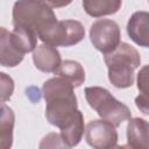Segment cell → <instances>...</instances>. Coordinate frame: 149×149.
I'll use <instances>...</instances> for the list:
<instances>
[{
    "label": "cell",
    "mask_w": 149,
    "mask_h": 149,
    "mask_svg": "<svg viewBox=\"0 0 149 149\" xmlns=\"http://www.w3.org/2000/svg\"><path fill=\"white\" fill-rule=\"evenodd\" d=\"M85 37L84 26L76 20L57 21L48 31L42 34L38 38L48 45L71 47L79 43Z\"/></svg>",
    "instance_id": "cell-5"
},
{
    "label": "cell",
    "mask_w": 149,
    "mask_h": 149,
    "mask_svg": "<svg viewBox=\"0 0 149 149\" xmlns=\"http://www.w3.org/2000/svg\"><path fill=\"white\" fill-rule=\"evenodd\" d=\"M33 62L42 72H56V70L62 64L61 54L58 50L48 44H40L33 52Z\"/></svg>",
    "instance_id": "cell-9"
},
{
    "label": "cell",
    "mask_w": 149,
    "mask_h": 149,
    "mask_svg": "<svg viewBox=\"0 0 149 149\" xmlns=\"http://www.w3.org/2000/svg\"><path fill=\"white\" fill-rule=\"evenodd\" d=\"M127 144L132 149H149V122L134 118L127 125Z\"/></svg>",
    "instance_id": "cell-10"
},
{
    "label": "cell",
    "mask_w": 149,
    "mask_h": 149,
    "mask_svg": "<svg viewBox=\"0 0 149 149\" xmlns=\"http://www.w3.org/2000/svg\"><path fill=\"white\" fill-rule=\"evenodd\" d=\"M104 59L108 69V79L113 86L127 88L134 84L135 70L141 64V56L134 47L121 42L114 51L106 54Z\"/></svg>",
    "instance_id": "cell-2"
},
{
    "label": "cell",
    "mask_w": 149,
    "mask_h": 149,
    "mask_svg": "<svg viewBox=\"0 0 149 149\" xmlns=\"http://www.w3.org/2000/svg\"><path fill=\"white\" fill-rule=\"evenodd\" d=\"M10 38L17 50L23 55L30 51L34 52V50L37 48L36 34L26 28L14 27V29L10 31Z\"/></svg>",
    "instance_id": "cell-16"
},
{
    "label": "cell",
    "mask_w": 149,
    "mask_h": 149,
    "mask_svg": "<svg viewBox=\"0 0 149 149\" xmlns=\"http://www.w3.org/2000/svg\"><path fill=\"white\" fill-rule=\"evenodd\" d=\"M85 98L88 105L98 113L101 120H106L120 126L123 121L130 120L132 113L128 106L115 99L111 92L100 86H90L85 88Z\"/></svg>",
    "instance_id": "cell-4"
},
{
    "label": "cell",
    "mask_w": 149,
    "mask_h": 149,
    "mask_svg": "<svg viewBox=\"0 0 149 149\" xmlns=\"http://www.w3.org/2000/svg\"><path fill=\"white\" fill-rule=\"evenodd\" d=\"M136 84L140 94L135 98V105L142 113L149 114V64L140 69Z\"/></svg>",
    "instance_id": "cell-17"
},
{
    "label": "cell",
    "mask_w": 149,
    "mask_h": 149,
    "mask_svg": "<svg viewBox=\"0 0 149 149\" xmlns=\"http://www.w3.org/2000/svg\"><path fill=\"white\" fill-rule=\"evenodd\" d=\"M84 135V116L80 111H78L74 118L61 129V136L64 142L71 148L77 146Z\"/></svg>",
    "instance_id": "cell-14"
},
{
    "label": "cell",
    "mask_w": 149,
    "mask_h": 149,
    "mask_svg": "<svg viewBox=\"0 0 149 149\" xmlns=\"http://www.w3.org/2000/svg\"><path fill=\"white\" fill-rule=\"evenodd\" d=\"M1 92H2V104L8 100L14 91V81L10 77H8L6 73L1 72Z\"/></svg>",
    "instance_id": "cell-19"
},
{
    "label": "cell",
    "mask_w": 149,
    "mask_h": 149,
    "mask_svg": "<svg viewBox=\"0 0 149 149\" xmlns=\"http://www.w3.org/2000/svg\"><path fill=\"white\" fill-rule=\"evenodd\" d=\"M85 139L94 149H111L116 146L118 132L115 126L106 120H93L86 126Z\"/></svg>",
    "instance_id": "cell-7"
},
{
    "label": "cell",
    "mask_w": 149,
    "mask_h": 149,
    "mask_svg": "<svg viewBox=\"0 0 149 149\" xmlns=\"http://www.w3.org/2000/svg\"><path fill=\"white\" fill-rule=\"evenodd\" d=\"M111 149H132V148L127 144V146H114V147H112Z\"/></svg>",
    "instance_id": "cell-20"
},
{
    "label": "cell",
    "mask_w": 149,
    "mask_h": 149,
    "mask_svg": "<svg viewBox=\"0 0 149 149\" xmlns=\"http://www.w3.org/2000/svg\"><path fill=\"white\" fill-rule=\"evenodd\" d=\"M52 9L45 1H17L13 7V26L26 28L40 37L58 21Z\"/></svg>",
    "instance_id": "cell-3"
},
{
    "label": "cell",
    "mask_w": 149,
    "mask_h": 149,
    "mask_svg": "<svg viewBox=\"0 0 149 149\" xmlns=\"http://www.w3.org/2000/svg\"><path fill=\"white\" fill-rule=\"evenodd\" d=\"M14 112L5 104L1 105V119H0V140L1 149H10L13 144V128H14Z\"/></svg>",
    "instance_id": "cell-15"
},
{
    "label": "cell",
    "mask_w": 149,
    "mask_h": 149,
    "mask_svg": "<svg viewBox=\"0 0 149 149\" xmlns=\"http://www.w3.org/2000/svg\"><path fill=\"white\" fill-rule=\"evenodd\" d=\"M127 34L137 45L149 48V13L135 12L128 20Z\"/></svg>",
    "instance_id": "cell-8"
},
{
    "label": "cell",
    "mask_w": 149,
    "mask_h": 149,
    "mask_svg": "<svg viewBox=\"0 0 149 149\" xmlns=\"http://www.w3.org/2000/svg\"><path fill=\"white\" fill-rule=\"evenodd\" d=\"M38 149H70V147L64 142L61 134L49 133L41 140Z\"/></svg>",
    "instance_id": "cell-18"
},
{
    "label": "cell",
    "mask_w": 149,
    "mask_h": 149,
    "mask_svg": "<svg viewBox=\"0 0 149 149\" xmlns=\"http://www.w3.org/2000/svg\"><path fill=\"white\" fill-rule=\"evenodd\" d=\"M1 38H0V45H1V54H0V63L2 66L7 68H14L19 65L23 59V54H21L17 48L14 45L10 38V31H8L5 27L1 28Z\"/></svg>",
    "instance_id": "cell-11"
},
{
    "label": "cell",
    "mask_w": 149,
    "mask_h": 149,
    "mask_svg": "<svg viewBox=\"0 0 149 149\" xmlns=\"http://www.w3.org/2000/svg\"><path fill=\"white\" fill-rule=\"evenodd\" d=\"M55 74L68 80L73 85V87H78L85 81V71L81 64L71 59L63 61L59 68L56 70Z\"/></svg>",
    "instance_id": "cell-12"
},
{
    "label": "cell",
    "mask_w": 149,
    "mask_h": 149,
    "mask_svg": "<svg viewBox=\"0 0 149 149\" xmlns=\"http://www.w3.org/2000/svg\"><path fill=\"white\" fill-rule=\"evenodd\" d=\"M122 2L120 0H85L83 7L85 12L93 17H100L116 13Z\"/></svg>",
    "instance_id": "cell-13"
},
{
    "label": "cell",
    "mask_w": 149,
    "mask_h": 149,
    "mask_svg": "<svg viewBox=\"0 0 149 149\" xmlns=\"http://www.w3.org/2000/svg\"><path fill=\"white\" fill-rule=\"evenodd\" d=\"M121 33L119 24L108 19H99L92 23L90 29V40L93 47L106 54L114 51L120 42Z\"/></svg>",
    "instance_id": "cell-6"
},
{
    "label": "cell",
    "mask_w": 149,
    "mask_h": 149,
    "mask_svg": "<svg viewBox=\"0 0 149 149\" xmlns=\"http://www.w3.org/2000/svg\"><path fill=\"white\" fill-rule=\"evenodd\" d=\"M42 92L47 104V120L59 129L64 128L78 112L73 85L61 77H54L44 81Z\"/></svg>",
    "instance_id": "cell-1"
}]
</instances>
